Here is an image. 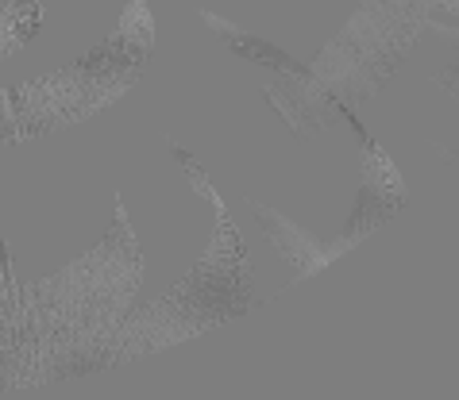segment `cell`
I'll use <instances>...</instances> for the list:
<instances>
[{
  "label": "cell",
  "instance_id": "cell-1",
  "mask_svg": "<svg viewBox=\"0 0 459 400\" xmlns=\"http://www.w3.org/2000/svg\"><path fill=\"white\" fill-rule=\"evenodd\" d=\"M255 216H259V224L263 231L274 239V247L278 254L290 262L293 269V277H313L316 269H325L333 258H340L343 251L351 247L348 239H340V243H321V239H313L305 227H298L293 219H286L282 212H274V209H266V204H255Z\"/></svg>",
  "mask_w": 459,
  "mask_h": 400
},
{
  "label": "cell",
  "instance_id": "cell-2",
  "mask_svg": "<svg viewBox=\"0 0 459 400\" xmlns=\"http://www.w3.org/2000/svg\"><path fill=\"white\" fill-rule=\"evenodd\" d=\"M212 28H221V31H228L224 38L232 43V50L236 55H244V58H251V62H266V66H278L282 73H290V77H309L305 73L298 62H293L290 55H282V50H274L271 43H263V38H255V35H244V31H236V28H228L224 20H212V16H205Z\"/></svg>",
  "mask_w": 459,
  "mask_h": 400
},
{
  "label": "cell",
  "instance_id": "cell-3",
  "mask_svg": "<svg viewBox=\"0 0 459 400\" xmlns=\"http://www.w3.org/2000/svg\"><path fill=\"white\" fill-rule=\"evenodd\" d=\"M425 16L444 31H459V0H425Z\"/></svg>",
  "mask_w": 459,
  "mask_h": 400
},
{
  "label": "cell",
  "instance_id": "cell-4",
  "mask_svg": "<svg viewBox=\"0 0 459 400\" xmlns=\"http://www.w3.org/2000/svg\"><path fill=\"white\" fill-rule=\"evenodd\" d=\"M440 85H444V89H452V93H455V100H459V55L448 62V70L440 73Z\"/></svg>",
  "mask_w": 459,
  "mask_h": 400
}]
</instances>
